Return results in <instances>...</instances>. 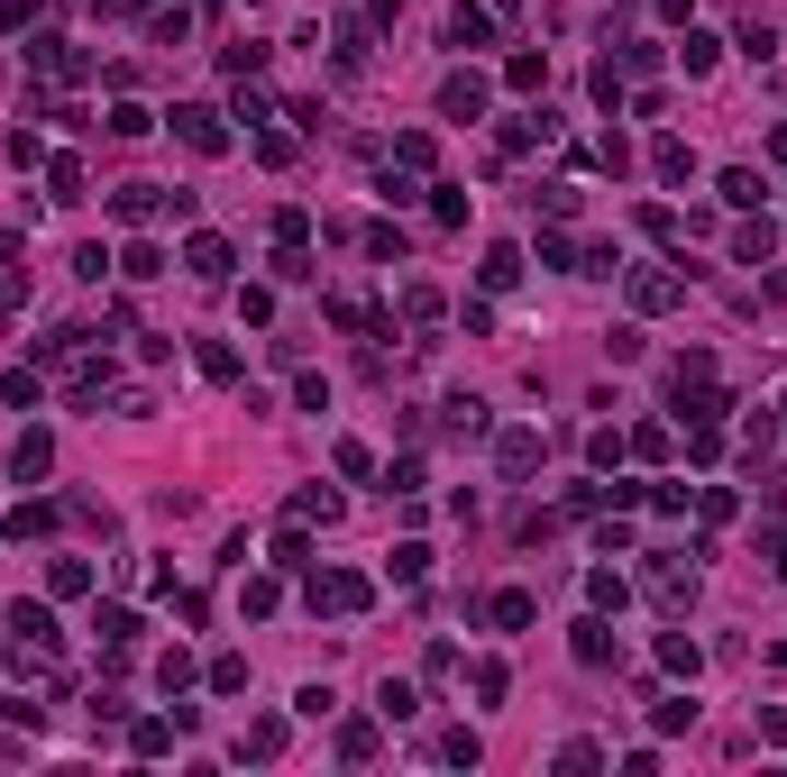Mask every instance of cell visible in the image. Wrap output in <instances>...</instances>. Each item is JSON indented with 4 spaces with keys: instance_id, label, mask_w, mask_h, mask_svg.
<instances>
[{
    "instance_id": "obj_17",
    "label": "cell",
    "mask_w": 787,
    "mask_h": 777,
    "mask_svg": "<svg viewBox=\"0 0 787 777\" xmlns=\"http://www.w3.org/2000/svg\"><path fill=\"white\" fill-rule=\"evenodd\" d=\"M715 193L732 201V211H760V201H769V184H760L751 165H724V184H715Z\"/></svg>"
},
{
    "instance_id": "obj_55",
    "label": "cell",
    "mask_w": 787,
    "mask_h": 777,
    "mask_svg": "<svg viewBox=\"0 0 787 777\" xmlns=\"http://www.w3.org/2000/svg\"><path fill=\"white\" fill-rule=\"evenodd\" d=\"M705 375H715V357H705V348H687V357L669 367V384H705Z\"/></svg>"
},
{
    "instance_id": "obj_50",
    "label": "cell",
    "mask_w": 787,
    "mask_h": 777,
    "mask_svg": "<svg viewBox=\"0 0 787 777\" xmlns=\"http://www.w3.org/2000/svg\"><path fill=\"white\" fill-rule=\"evenodd\" d=\"M595 101H604V111H623V65H614V56L595 65Z\"/></svg>"
},
{
    "instance_id": "obj_53",
    "label": "cell",
    "mask_w": 787,
    "mask_h": 777,
    "mask_svg": "<svg viewBox=\"0 0 787 777\" xmlns=\"http://www.w3.org/2000/svg\"><path fill=\"white\" fill-rule=\"evenodd\" d=\"M440 759H459V768H476V759H486V741H476V732H449V741H440Z\"/></svg>"
},
{
    "instance_id": "obj_11",
    "label": "cell",
    "mask_w": 787,
    "mask_h": 777,
    "mask_svg": "<svg viewBox=\"0 0 787 777\" xmlns=\"http://www.w3.org/2000/svg\"><path fill=\"white\" fill-rule=\"evenodd\" d=\"M440 430H449V439H486L495 421H486V403H476V394H449V403H440Z\"/></svg>"
},
{
    "instance_id": "obj_43",
    "label": "cell",
    "mask_w": 787,
    "mask_h": 777,
    "mask_svg": "<svg viewBox=\"0 0 787 777\" xmlns=\"http://www.w3.org/2000/svg\"><path fill=\"white\" fill-rule=\"evenodd\" d=\"M339 65H348V73L367 65V19H339Z\"/></svg>"
},
{
    "instance_id": "obj_15",
    "label": "cell",
    "mask_w": 787,
    "mask_h": 777,
    "mask_svg": "<svg viewBox=\"0 0 787 777\" xmlns=\"http://www.w3.org/2000/svg\"><path fill=\"white\" fill-rule=\"evenodd\" d=\"M174 732H184V722L147 714V722H129V750H138V759H165V750H174Z\"/></svg>"
},
{
    "instance_id": "obj_37",
    "label": "cell",
    "mask_w": 787,
    "mask_h": 777,
    "mask_svg": "<svg viewBox=\"0 0 787 777\" xmlns=\"http://www.w3.org/2000/svg\"><path fill=\"white\" fill-rule=\"evenodd\" d=\"M275 567H293V577H302V567H321V558H312V540H302V522L275 540Z\"/></svg>"
},
{
    "instance_id": "obj_40",
    "label": "cell",
    "mask_w": 787,
    "mask_h": 777,
    "mask_svg": "<svg viewBox=\"0 0 787 777\" xmlns=\"http://www.w3.org/2000/svg\"><path fill=\"white\" fill-rule=\"evenodd\" d=\"M157 686L184 695V686H193V650H165V659H157Z\"/></svg>"
},
{
    "instance_id": "obj_25",
    "label": "cell",
    "mask_w": 787,
    "mask_h": 777,
    "mask_svg": "<svg viewBox=\"0 0 787 777\" xmlns=\"http://www.w3.org/2000/svg\"><path fill=\"white\" fill-rule=\"evenodd\" d=\"M46 184H56V201H83L92 174H83V155H56V165H46Z\"/></svg>"
},
{
    "instance_id": "obj_46",
    "label": "cell",
    "mask_w": 787,
    "mask_h": 777,
    "mask_svg": "<svg viewBox=\"0 0 787 777\" xmlns=\"http://www.w3.org/2000/svg\"><path fill=\"white\" fill-rule=\"evenodd\" d=\"M111 266H119V256L101 247V239H92V247H73V275H83V283H101V275H111Z\"/></svg>"
},
{
    "instance_id": "obj_52",
    "label": "cell",
    "mask_w": 787,
    "mask_h": 777,
    "mask_svg": "<svg viewBox=\"0 0 787 777\" xmlns=\"http://www.w3.org/2000/svg\"><path fill=\"white\" fill-rule=\"evenodd\" d=\"M394 165H413V174L430 165V138H421V128H403V138H394Z\"/></svg>"
},
{
    "instance_id": "obj_20",
    "label": "cell",
    "mask_w": 787,
    "mask_h": 777,
    "mask_svg": "<svg viewBox=\"0 0 787 777\" xmlns=\"http://www.w3.org/2000/svg\"><path fill=\"white\" fill-rule=\"evenodd\" d=\"M495 37V10H467V0H459V10H449V46H486Z\"/></svg>"
},
{
    "instance_id": "obj_4",
    "label": "cell",
    "mask_w": 787,
    "mask_h": 777,
    "mask_svg": "<svg viewBox=\"0 0 787 777\" xmlns=\"http://www.w3.org/2000/svg\"><path fill=\"white\" fill-rule=\"evenodd\" d=\"M10 631H19V650H37V659L65 650V631H56V613H46V604H10Z\"/></svg>"
},
{
    "instance_id": "obj_3",
    "label": "cell",
    "mask_w": 787,
    "mask_h": 777,
    "mask_svg": "<svg viewBox=\"0 0 787 777\" xmlns=\"http://www.w3.org/2000/svg\"><path fill=\"white\" fill-rule=\"evenodd\" d=\"M650 604H659V613H687V604H696V567L650 558Z\"/></svg>"
},
{
    "instance_id": "obj_2",
    "label": "cell",
    "mask_w": 787,
    "mask_h": 777,
    "mask_svg": "<svg viewBox=\"0 0 787 777\" xmlns=\"http://www.w3.org/2000/svg\"><path fill=\"white\" fill-rule=\"evenodd\" d=\"M174 138H184L193 155H220V147H230V128H220L211 101H174Z\"/></svg>"
},
{
    "instance_id": "obj_19",
    "label": "cell",
    "mask_w": 787,
    "mask_h": 777,
    "mask_svg": "<svg viewBox=\"0 0 787 777\" xmlns=\"http://www.w3.org/2000/svg\"><path fill=\"white\" fill-rule=\"evenodd\" d=\"M275 750H285V722H275V714H257V722L239 732V759H275Z\"/></svg>"
},
{
    "instance_id": "obj_34",
    "label": "cell",
    "mask_w": 787,
    "mask_h": 777,
    "mask_svg": "<svg viewBox=\"0 0 787 777\" xmlns=\"http://www.w3.org/2000/svg\"><path fill=\"white\" fill-rule=\"evenodd\" d=\"M201 375H211V384H239V348L211 339V348H201Z\"/></svg>"
},
{
    "instance_id": "obj_31",
    "label": "cell",
    "mask_w": 787,
    "mask_h": 777,
    "mask_svg": "<svg viewBox=\"0 0 787 777\" xmlns=\"http://www.w3.org/2000/svg\"><path fill=\"white\" fill-rule=\"evenodd\" d=\"M37 394H46V384H37V367H19V375H0V403H19V411H37Z\"/></svg>"
},
{
    "instance_id": "obj_1",
    "label": "cell",
    "mask_w": 787,
    "mask_h": 777,
    "mask_svg": "<svg viewBox=\"0 0 787 777\" xmlns=\"http://www.w3.org/2000/svg\"><path fill=\"white\" fill-rule=\"evenodd\" d=\"M367 594H375L367 577H348V567H321V577H312V613H339V622H348V613H367Z\"/></svg>"
},
{
    "instance_id": "obj_30",
    "label": "cell",
    "mask_w": 787,
    "mask_h": 777,
    "mask_svg": "<svg viewBox=\"0 0 787 777\" xmlns=\"http://www.w3.org/2000/svg\"><path fill=\"white\" fill-rule=\"evenodd\" d=\"M157 128V111H138V101H111V138H147Z\"/></svg>"
},
{
    "instance_id": "obj_41",
    "label": "cell",
    "mask_w": 787,
    "mask_h": 777,
    "mask_svg": "<svg viewBox=\"0 0 787 777\" xmlns=\"http://www.w3.org/2000/svg\"><path fill=\"white\" fill-rule=\"evenodd\" d=\"M403 321H440V283H403Z\"/></svg>"
},
{
    "instance_id": "obj_51",
    "label": "cell",
    "mask_w": 787,
    "mask_h": 777,
    "mask_svg": "<svg viewBox=\"0 0 787 777\" xmlns=\"http://www.w3.org/2000/svg\"><path fill=\"white\" fill-rule=\"evenodd\" d=\"M367 256L375 266H403V229H367Z\"/></svg>"
},
{
    "instance_id": "obj_44",
    "label": "cell",
    "mask_w": 787,
    "mask_h": 777,
    "mask_svg": "<svg viewBox=\"0 0 787 777\" xmlns=\"http://www.w3.org/2000/svg\"><path fill=\"white\" fill-rule=\"evenodd\" d=\"M715 56H724V46H715V37H696V28H687V46H678V65H687V73H715Z\"/></svg>"
},
{
    "instance_id": "obj_27",
    "label": "cell",
    "mask_w": 787,
    "mask_h": 777,
    "mask_svg": "<svg viewBox=\"0 0 787 777\" xmlns=\"http://www.w3.org/2000/svg\"><path fill=\"white\" fill-rule=\"evenodd\" d=\"M46 585H56V594H92V558H56V567H46Z\"/></svg>"
},
{
    "instance_id": "obj_22",
    "label": "cell",
    "mask_w": 787,
    "mask_h": 777,
    "mask_svg": "<svg viewBox=\"0 0 787 777\" xmlns=\"http://www.w3.org/2000/svg\"><path fill=\"white\" fill-rule=\"evenodd\" d=\"M659 668H669V677H696V668H705V650H696L687 631H669V640H659Z\"/></svg>"
},
{
    "instance_id": "obj_42",
    "label": "cell",
    "mask_w": 787,
    "mask_h": 777,
    "mask_svg": "<svg viewBox=\"0 0 787 777\" xmlns=\"http://www.w3.org/2000/svg\"><path fill=\"white\" fill-rule=\"evenodd\" d=\"M650 722H659V732H696V705H687V695H669V705H650Z\"/></svg>"
},
{
    "instance_id": "obj_36",
    "label": "cell",
    "mask_w": 787,
    "mask_h": 777,
    "mask_svg": "<svg viewBox=\"0 0 787 777\" xmlns=\"http://www.w3.org/2000/svg\"><path fill=\"white\" fill-rule=\"evenodd\" d=\"M275 275H285V283H312L321 266H312V247H293V239H285V247H275Z\"/></svg>"
},
{
    "instance_id": "obj_8",
    "label": "cell",
    "mask_w": 787,
    "mask_h": 777,
    "mask_svg": "<svg viewBox=\"0 0 787 777\" xmlns=\"http://www.w3.org/2000/svg\"><path fill=\"white\" fill-rule=\"evenodd\" d=\"M184 266H193L201 283H220V275L239 266V256H230V239H211V229H193V247H184Z\"/></svg>"
},
{
    "instance_id": "obj_9",
    "label": "cell",
    "mask_w": 787,
    "mask_h": 777,
    "mask_svg": "<svg viewBox=\"0 0 787 777\" xmlns=\"http://www.w3.org/2000/svg\"><path fill=\"white\" fill-rule=\"evenodd\" d=\"M495 466H504V476L522 485L531 466H541V430H504V439H495Z\"/></svg>"
},
{
    "instance_id": "obj_57",
    "label": "cell",
    "mask_w": 787,
    "mask_h": 777,
    "mask_svg": "<svg viewBox=\"0 0 787 777\" xmlns=\"http://www.w3.org/2000/svg\"><path fill=\"white\" fill-rule=\"evenodd\" d=\"M778 411H787V403H778Z\"/></svg>"
},
{
    "instance_id": "obj_16",
    "label": "cell",
    "mask_w": 787,
    "mask_h": 777,
    "mask_svg": "<svg viewBox=\"0 0 787 777\" xmlns=\"http://www.w3.org/2000/svg\"><path fill=\"white\" fill-rule=\"evenodd\" d=\"M486 613H495V631H531V622H541V604H531L522 585H504V594H495Z\"/></svg>"
},
{
    "instance_id": "obj_23",
    "label": "cell",
    "mask_w": 787,
    "mask_h": 777,
    "mask_svg": "<svg viewBox=\"0 0 787 777\" xmlns=\"http://www.w3.org/2000/svg\"><path fill=\"white\" fill-rule=\"evenodd\" d=\"M0 531H10V540H46V531H56V503H19Z\"/></svg>"
},
{
    "instance_id": "obj_33",
    "label": "cell",
    "mask_w": 787,
    "mask_h": 777,
    "mask_svg": "<svg viewBox=\"0 0 787 777\" xmlns=\"http://www.w3.org/2000/svg\"><path fill=\"white\" fill-rule=\"evenodd\" d=\"M541 138H549V119H504V155H531Z\"/></svg>"
},
{
    "instance_id": "obj_18",
    "label": "cell",
    "mask_w": 787,
    "mask_h": 777,
    "mask_svg": "<svg viewBox=\"0 0 787 777\" xmlns=\"http://www.w3.org/2000/svg\"><path fill=\"white\" fill-rule=\"evenodd\" d=\"M650 165H659V184H687V174H696V147H687V138H659Z\"/></svg>"
},
{
    "instance_id": "obj_32",
    "label": "cell",
    "mask_w": 787,
    "mask_h": 777,
    "mask_svg": "<svg viewBox=\"0 0 787 777\" xmlns=\"http://www.w3.org/2000/svg\"><path fill=\"white\" fill-rule=\"evenodd\" d=\"M339 759H348V768L375 759V722H339Z\"/></svg>"
},
{
    "instance_id": "obj_48",
    "label": "cell",
    "mask_w": 787,
    "mask_h": 777,
    "mask_svg": "<svg viewBox=\"0 0 787 777\" xmlns=\"http://www.w3.org/2000/svg\"><path fill=\"white\" fill-rule=\"evenodd\" d=\"M513 275H522V247H486V283H495V293H504Z\"/></svg>"
},
{
    "instance_id": "obj_38",
    "label": "cell",
    "mask_w": 787,
    "mask_h": 777,
    "mask_svg": "<svg viewBox=\"0 0 787 777\" xmlns=\"http://www.w3.org/2000/svg\"><path fill=\"white\" fill-rule=\"evenodd\" d=\"M413 705H421V695L403 686V677H385V686H375V714H385V722H403V714H413Z\"/></svg>"
},
{
    "instance_id": "obj_49",
    "label": "cell",
    "mask_w": 787,
    "mask_h": 777,
    "mask_svg": "<svg viewBox=\"0 0 787 777\" xmlns=\"http://www.w3.org/2000/svg\"><path fill=\"white\" fill-rule=\"evenodd\" d=\"M385 495H421V457H394L385 466Z\"/></svg>"
},
{
    "instance_id": "obj_29",
    "label": "cell",
    "mask_w": 787,
    "mask_h": 777,
    "mask_svg": "<svg viewBox=\"0 0 787 777\" xmlns=\"http://www.w3.org/2000/svg\"><path fill=\"white\" fill-rule=\"evenodd\" d=\"M220 73H230V83H247V73H266V46H220Z\"/></svg>"
},
{
    "instance_id": "obj_10",
    "label": "cell",
    "mask_w": 787,
    "mask_h": 777,
    "mask_svg": "<svg viewBox=\"0 0 787 777\" xmlns=\"http://www.w3.org/2000/svg\"><path fill=\"white\" fill-rule=\"evenodd\" d=\"M157 211H165V184H119V193H111V220H129V229L157 220Z\"/></svg>"
},
{
    "instance_id": "obj_14",
    "label": "cell",
    "mask_w": 787,
    "mask_h": 777,
    "mask_svg": "<svg viewBox=\"0 0 787 777\" xmlns=\"http://www.w3.org/2000/svg\"><path fill=\"white\" fill-rule=\"evenodd\" d=\"M732 256H742V266H769V256H778V229H769V220H742V229H732Z\"/></svg>"
},
{
    "instance_id": "obj_24",
    "label": "cell",
    "mask_w": 787,
    "mask_h": 777,
    "mask_svg": "<svg viewBox=\"0 0 787 777\" xmlns=\"http://www.w3.org/2000/svg\"><path fill=\"white\" fill-rule=\"evenodd\" d=\"M119 275H129V283H157V275H165V247H157V239H138L129 256H119Z\"/></svg>"
},
{
    "instance_id": "obj_39",
    "label": "cell",
    "mask_w": 787,
    "mask_h": 777,
    "mask_svg": "<svg viewBox=\"0 0 787 777\" xmlns=\"http://www.w3.org/2000/svg\"><path fill=\"white\" fill-rule=\"evenodd\" d=\"M587 594H595V613H623V594H632V585L614 577V567H595V577H587Z\"/></svg>"
},
{
    "instance_id": "obj_45",
    "label": "cell",
    "mask_w": 787,
    "mask_h": 777,
    "mask_svg": "<svg viewBox=\"0 0 787 777\" xmlns=\"http://www.w3.org/2000/svg\"><path fill=\"white\" fill-rule=\"evenodd\" d=\"M504 83H513V92H541L549 65H541V56H513V65H504Z\"/></svg>"
},
{
    "instance_id": "obj_21",
    "label": "cell",
    "mask_w": 787,
    "mask_h": 777,
    "mask_svg": "<svg viewBox=\"0 0 787 777\" xmlns=\"http://www.w3.org/2000/svg\"><path fill=\"white\" fill-rule=\"evenodd\" d=\"M293 522H339V495H329V485H302V495H293Z\"/></svg>"
},
{
    "instance_id": "obj_35",
    "label": "cell",
    "mask_w": 787,
    "mask_h": 777,
    "mask_svg": "<svg viewBox=\"0 0 787 777\" xmlns=\"http://www.w3.org/2000/svg\"><path fill=\"white\" fill-rule=\"evenodd\" d=\"M147 37H157V46H184V37H193V10H157V19H147Z\"/></svg>"
},
{
    "instance_id": "obj_13",
    "label": "cell",
    "mask_w": 787,
    "mask_h": 777,
    "mask_svg": "<svg viewBox=\"0 0 787 777\" xmlns=\"http://www.w3.org/2000/svg\"><path fill=\"white\" fill-rule=\"evenodd\" d=\"M92 631L111 640V650H138V631H147V622H138L129 604H101V613H92Z\"/></svg>"
},
{
    "instance_id": "obj_28",
    "label": "cell",
    "mask_w": 787,
    "mask_h": 777,
    "mask_svg": "<svg viewBox=\"0 0 787 777\" xmlns=\"http://www.w3.org/2000/svg\"><path fill=\"white\" fill-rule=\"evenodd\" d=\"M211 695H247V659H239V650L211 659Z\"/></svg>"
},
{
    "instance_id": "obj_5",
    "label": "cell",
    "mask_w": 787,
    "mask_h": 777,
    "mask_svg": "<svg viewBox=\"0 0 787 777\" xmlns=\"http://www.w3.org/2000/svg\"><path fill=\"white\" fill-rule=\"evenodd\" d=\"M10 476H19V485L56 476V439H46V430H19V449H10Z\"/></svg>"
},
{
    "instance_id": "obj_6",
    "label": "cell",
    "mask_w": 787,
    "mask_h": 777,
    "mask_svg": "<svg viewBox=\"0 0 787 777\" xmlns=\"http://www.w3.org/2000/svg\"><path fill=\"white\" fill-rule=\"evenodd\" d=\"M476 111H486V73H449V83H440V119H476Z\"/></svg>"
},
{
    "instance_id": "obj_47",
    "label": "cell",
    "mask_w": 787,
    "mask_h": 777,
    "mask_svg": "<svg viewBox=\"0 0 787 777\" xmlns=\"http://www.w3.org/2000/svg\"><path fill=\"white\" fill-rule=\"evenodd\" d=\"M230 119H247V128H266V119H275V101H266V92H247V83H239V101H230Z\"/></svg>"
},
{
    "instance_id": "obj_26",
    "label": "cell",
    "mask_w": 787,
    "mask_h": 777,
    "mask_svg": "<svg viewBox=\"0 0 787 777\" xmlns=\"http://www.w3.org/2000/svg\"><path fill=\"white\" fill-rule=\"evenodd\" d=\"M385 567H394V585H421V577H430V549H421V540H403Z\"/></svg>"
},
{
    "instance_id": "obj_56",
    "label": "cell",
    "mask_w": 787,
    "mask_h": 777,
    "mask_svg": "<svg viewBox=\"0 0 787 777\" xmlns=\"http://www.w3.org/2000/svg\"><path fill=\"white\" fill-rule=\"evenodd\" d=\"M769 567H778V585H787V531H769Z\"/></svg>"
},
{
    "instance_id": "obj_12",
    "label": "cell",
    "mask_w": 787,
    "mask_h": 777,
    "mask_svg": "<svg viewBox=\"0 0 787 777\" xmlns=\"http://www.w3.org/2000/svg\"><path fill=\"white\" fill-rule=\"evenodd\" d=\"M568 650H577V668H614V631H604V613L577 622V640H568Z\"/></svg>"
},
{
    "instance_id": "obj_54",
    "label": "cell",
    "mask_w": 787,
    "mask_h": 777,
    "mask_svg": "<svg viewBox=\"0 0 787 777\" xmlns=\"http://www.w3.org/2000/svg\"><path fill=\"white\" fill-rule=\"evenodd\" d=\"M504 686H513V677H504V659H476V695H486V705H504Z\"/></svg>"
},
{
    "instance_id": "obj_7",
    "label": "cell",
    "mask_w": 787,
    "mask_h": 777,
    "mask_svg": "<svg viewBox=\"0 0 787 777\" xmlns=\"http://www.w3.org/2000/svg\"><path fill=\"white\" fill-rule=\"evenodd\" d=\"M678 302H687V283H678V275H659V266L632 275V311H678Z\"/></svg>"
}]
</instances>
